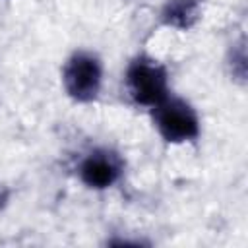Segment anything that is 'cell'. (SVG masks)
I'll use <instances>...</instances> for the list:
<instances>
[{"label":"cell","mask_w":248,"mask_h":248,"mask_svg":"<svg viewBox=\"0 0 248 248\" xmlns=\"http://www.w3.org/2000/svg\"><path fill=\"white\" fill-rule=\"evenodd\" d=\"M172 91V70L167 60L149 48L128 56L120 74V93L130 107L147 112Z\"/></svg>","instance_id":"6da1fadb"},{"label":"cell","mask_w":248,"mask_h":248,"mask_svg":"<svg viewBox=\"0 0 248 248\" xmlns=\"http://www.w3.org/2000/svg\"><path fill=\"white\" fill-rule=\"evenodd\" d=\"M145 114L153 134L169 147L198 145L203 136V118L200 108L192 99L178 91L167 95Z\"/></svg>","instance_id":"3957f363"},{"label":"cell","mask_w":248,"mask_h":248,"mask_svg":"<svg viewBox=\"0 0 248 248\" xmlns=\"http://www.w3.org/2000/svg\"><path fill=\"white\" fill-rule=\"evenodd\" d=\"M12 203V188L4 182H0V213Z\"/></svg>","instance_id":"52a82bcc"},{"label":"cell","mask_w":248,"mask_h":248,"mask_svg":"<svg viewBox=\"0 0 248 248\" xmlns=\"http://www.w3.org/2000/svg\"><path fill=\"white\" fill-rule=\"evenodd\" d=\"M4 2H6V0H4Z\"/></svg>","instance_id":"ba28073f"},{"label":"cell","mask_w":248,"mask_h":248,"mask_svg":"<svg viewBox=\"0 0 248 248\" xmlns=\"http://www.w3.org/2000/svg\"><path fill=\"white\" fill-rule=\"evenodd\" d=\"M223 72L229 78V81L240 89L248 83V41L246 33L240 31L234 35L223 52Z\"/></svg>","instance_id":"8992f818"},{"label":"cell","mask_w":248,"mask_h":248,"mask_svg":"<svg viewBox=\"0 0 248 248\" xmlns=\"http://www.w3.org/2000/svg\"><path fill=\"white\" fill-rule=\"evenodd\" d=\"M207 12V0H161L155 10V23L169 33L186 35L196 31Z\"/></svg>","instance_id":"5b68a950"},{"label":"cell","mask_w":248,"mask_h":248,"mask_svg":"<svg viewBox=\"0 0 248 248\" xmlns=\"http://www.w3.org/2000/svg\"><path fill=\"white\" fill-rule=\"evenodd\" d=\"M130 163L126 153L107 141H95L81 147L72 161L76 182L93 194L116 190L128 176Z\"/></svg>","instance_id":"277c9868"},{"label":"cell","mask_w":248,"mask_h":248,"mask_svg":"<svg viewBox=\"0 0 248 248\" xmlns=\"http://www.w3.org/2000/svg\"><path fill=\"white\" fill-rule=\"evenodd\" d=\"M58 83L62 95L78 107H91L103 99L107 64L93 46H76L60 62Z\"/></svg>","instance_id":"7a4b0ae2"}]
</instances>
